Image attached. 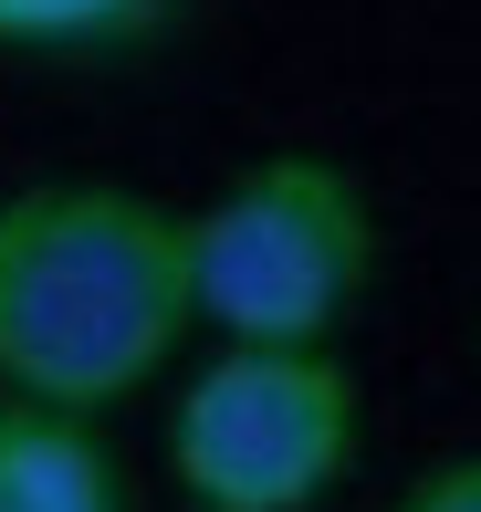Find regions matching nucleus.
<instances>
[{
    "instance_id": "1",
    "label": "nucleus",
    "mask_w": 481,
    "mask_h": 512,
    "mask_svg": "<svg viewBox=\"0 0 481 512\" xmlns=\"http://www.w3.org/2000/svg\"><path fill=\"white\" fill-rule=\"evenodd\" d=\"M189 220L147 189L53 178L0 199V398L126 408L189 335Z\"/></svg>"
},
{
    "instance_id": "2",
    "label": "nucleus",
    "mask_w": 481,
    "mask_h": 512,
    "mask_svg": "<svg viewBox=\"0 0 481 512\" xmlns=\"http://www.w3.org/2000/svg\"><path fill=\"white\" fill-rule=\"evenodd\" d=\"M377 272V209L335 157H262L189 209V314L220 345H335Z\"/></svg>"
},
{
    "instance_id": "3",
    "label": "nucleus",
    "mask_w": 481,
    "mask_h": 512,
    "mask_svg": "<svg viewBox=\"0 0 481 512\" xmlns=\"http://www.w3.org/2000/svg\"><path fill=\"white\" fill-rule=\"evenodd\" d=\"M356 471V377L335 345H220L168 408L189 512H314Z\"/></svg>"
},
{
    "instance_id": "4",
    "label": "nucleus",
    "mask_w": 481,
    "mask_h": 512,
    "mask_svg": "<svg viewBox=\"0 0 481 512\" xmlns=\"http://www.w3.org/2000/svg\"><path fill=\"white\" fill-rule=\"evenodd\" d=\"M0 512H126V481L84 418L0 398Z\"/></svg>"
},
{
    "instance_id": "5",
    "label": "nucleus",
    "mask_w": 481,
    "mask_h": 512,
    "mask_svg": "<svg viewBox=\"0 0 481 512\" xmlns=\"http://www.w3.org/2000/svg\"><path fill=\"white\" fill-rule=\"evenodd\" d=\"M178 0H0V53H126Z\"/></svg>"
},
{
    "instance_id": "6",
    "label": "nucleus",
    "mask_w": 481,
    "mask_h": 512,
    "mask_svg": "<svg viewBox=\"0 0 481 512\" xmlns=\"http://www.w3.org/2000/svg\"><path fill=\"white\" fill-rule=\"evenodd\" d=\"M398 512H481V460H440L429 481H408Z\"/></svg>"
}]
</instances>
